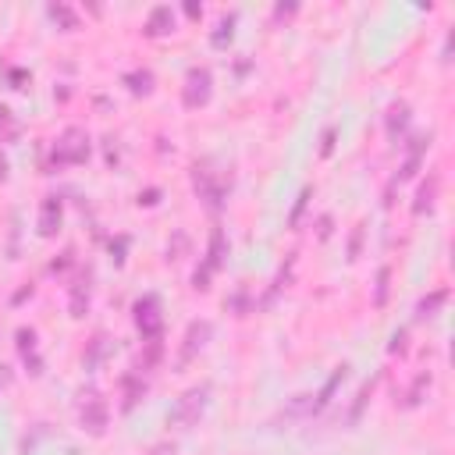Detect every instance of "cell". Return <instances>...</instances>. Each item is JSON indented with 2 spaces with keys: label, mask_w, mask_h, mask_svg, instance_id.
<instances>
[{
  "label": "cell",
  "mask_w": 455,
  "mask_h": 455,
  "mask_svg": "<svg viewBox=\"0 0 455 455\" xmlns=\"http://www.w3.org/2000/svg\"><path fill=\"white\" fill-rule=\"evenodd\" d=\"M154 455H174V448H171V445H160V448H154Z\"/></svg>",
  "instance_id": "cell-12"
},
{
  "label": "cell",
  "mask_w": 455,
  "mask_h": 455,
  "mask_svg": "<svg viewBox=\"0 0 455 455\" xmlns=\"http://www.w3.org/2000/svg\"><path fill=\"white\" fill-rule=\"evenodd\" d=\"M171 29H174L171 8H157L154 15H149V36H164V32H171Z\"/></svg>",
  "instance_id": "cell-7"
},
{
  "label": "cell",
  "mask_w": 455,
  "mask_h": 455,
  "mask_svg": "<svg viewBox=\"0 0 455 455\" xmlns=\"http://www.w3.org/2000/svg\"><path fill=\"white\" fill-rule=\"evenodd\" d=\"M136 320H139V331L146 338H157L160 335V313H157V299H142L136 306Z\"/></svg>",
  "instance_id": "cell-4"
},
{
  "label": "cell",
  "mask_w": 455,
  "mask_h": 455,
  "mask_svg": "<svg viewBox=\"0 0 455 455\" xmlns=\"http://www.w3.org/2000/svg\"><path fill=\"white\" fill-rule=\"evenodd\" d=\"M210 335H214L210 320H199V324H192V327H189V338H185V349H182V360H192V356H196V349H203Z\"/></svg>",
  "instance_id": "cell-6"
},
{
  "label": "cell",
  "mask_w": 455,
  "mask_h": 455,
  "mask_svg": "<svg viewBox=\"0 0 455 455\" xmlns=\"http://www.w3.org/2000/svg\"><path fill=\"white\" fill-rule=\"evenodd\" d=\"M210 100V71L207 68H192L189 71V86H185V104L199 107Z\"/></svg>",
  "instance_id": "cell-3"
},
{
  "label": "cell",
  "mask_w": 455,
  "mask_h": 455,
  "mask_svg": "<svg viewBox=\"0 0 455 455\" xmlns=\"http://www.w3.org/2000/svg\"><path fill=\"white\" fill-rule=\"evenodd\" d=\"M54 221H61V207L54 203V199H50V203L43 207V221H39V228H43V235H50V232H54Z\"/></svg>",
  "instance_id": "cell-8"
},
{
  "label": "cell",
  "mask_w": 455,
  "mask_h": 455,
  "mask_svg": "<svg viewBox=\"0 0 455 455\" xmlns=\"http://www.w3.org/2000/svg\"><path fill=\"white\" fill-rule=\"evenodd\" d=\"M207 384L203 388H192V391H185L182 398H178V406H174V413H171V423L174 427H192L199 416H203V406H207Z\"/></svg>",
  "instance_id": "cell-1"
},
{
  "label": "cell",
  "mask_w": 455,
  "mask_h": 455,
  "mask_svg": "<svg viewBox=\"0 0 455 455\" xmlns=\"http://www.w3.org/2000/svg\"><path fill=\"white\" fill-rule=\"evenodd\" d=\"M50 15H54V18H61L64 25H75V15H71L68 8H61V4H57V8H50Z\"/></svg>",
  "instance_id": "cell-11"
},
{
  "label": "cell",
  "mask_w": 455,
  "mask_h": 455,
  "mask_svg": "<svg viewBox=\"0 0 455 455\" xmlns=\"http://www.w3.org/2000/svg\"><path fill=\"white\" fill-rule=\"evenodd\" d=\"M441 302H445V292H438V295H431V299H427V302H423V306H420V313L427 317V313H431V310H438V306H441Z\"/></svg>",
  "instance_id": "cell-10"
},
{
  "label": "cell",
  "mask_w": 455,
  "mask_h": 455,
  "mask_svg": "<svg viewBox=\"0 0 455 455\" xmlns=\"http://www.w3.org/2000/svg\"><path fill=\"white\" fill-rule=\"evenodd\" d=\"M388 267L381 270V277H377V306H384V299H388Z\"/></svg>",
  "instance_id": "cell-9"
},
{
  "label": "cell",
  "mask_w": 455,
  "mask_h": 455,
  "mask_svg": "<svg viewBox=\"0 0 455 455\" xmlns=\"http://www.w3.org/2000/svg\"><path fill=\"white\" fill-rule=\"evenodd\" d=\"M86 157H89L86 132L68 129V132H64V139H61V142H57V149H54V160H57V164H82Z\"/></svg>",
  "instance_id": "cell-2"
},
{
  "label": "cell",
  "mask_w": 455,
  "mask_h": 455,
  "mask_svg": "<svg viewBox=\"0 0 455 455\" xmlns=\"http://www.w3.org/2000/svg\"><path fill=\"white\" fill-rule=\"evenodd\" d=\"M82 423L89 427L93 434H104V427H107V406H104V402H100L96 395L82 406Z\"/></svg>",
  "instance_id": "cell-5"
}]
</instances>
